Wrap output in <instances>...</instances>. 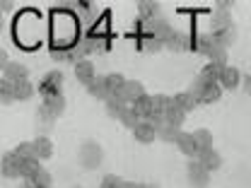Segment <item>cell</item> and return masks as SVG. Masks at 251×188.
<instances>
[{
    "mask_svg": "<svg viewBox=\"0 0 251 188\" xmlns=\"http://www.w3.org/2000/svg\"><path fill=\"white\" fill-rule=\"evenodd\" d=\"M239 85H242V72H239L237 68L227 65L225 72H222V77H220V87H222V90H237Z\"/></svg>",
    "mask_w": 251,
    "mask_h": 188,
    "instance_id": "14",
    "label": "cell"
},
{
    "mask_svg": "<svg viewBox=\"0 0 251 188\" xmlns=\"http://www.w3.org/2000/svg\"><path fill=\"white\" fill-rule=\"evenodd\" d=\"M121 188H138V184H130V181H126Z\"/></svg>",
    "mask_w": 251,
    "mask_h": 188,
    "instance_id": "43",
    "label": "cell"
},
{
    "mask_svg": "<svg viewBox=\"0 0 251 188\" xmlns=\"http://www.w3.org/2000/svg\"><path fill=\"white\" fill-rule=\"evenodd\" d=\"M186 116H188V114H184V111H181L174 101H172V106H169V109H167V114H164L167 123L174 125V128H181V125H184V121H186Z\"/></svg>",
    "mask_w": 251,
    "mask_h": 188,
    "instance_id": "26",
    "label": "cell"
},
{
    "mask_svg": "<svg viewBox=\"0 0 251 188\" xmlns=\"http://www.w3.org/2000/svg\"><path fill=\"white\" fill-rule=\"evenodd\" d=\"M169 106H172V96H164V94H155V96H152V109H155V114L164 116Z\"/></svg>",
    "mask_w": 251,
    "mask_h": 188,
    "instance_id": "35",
    "label": "cell"
},
{
    "mask_svg": "<svg viewBox=\"0 0 251 188\" xmlns=\"http://www.w3.org/2000/svg\"><path fill=\"white\" fill-rule=\"evenodd\" d=\"M44 109H46L53 118H58L63 114V109H65V96H63V94L61 96H46V99H44Z\"/></svg>",
    "mask_w": 251,
    "mask_h": 188,
    "instance_id": "24",
    "label": "cell"
},
{
    "mask_svg": "<svg viewBox=\"0 0 251 188\" xmlns=\"http://www.w3.org/2000/svg\"><path fill=\"white\" fill-rule=\"evenodd\" d=\"M116 96H119V99H124L128 106H133L140 96H145V85H143L140 80H128V82L124 85V90L116 94Z\"/></svg>",
    "mask_w": 251,
    "mask_h": 188,
    "instance_id": "6",
    "label": "cell"
},
{
    "mask_svg": "<svg viewBox=\"0 0 251 188\" xmlns=\"http://www.w3.org/2000/svg\"><path fill=\"white\" fill-rule=\"evenodd\" d=\"M186 176H188V184L193 188H205L210 186V171L198 162V159H191L186 166Z\"/></svg>",
    "mask_w": 251,
    "mask_h": 188,
    "instance_id": "3",
    "label": "cell"
},
{
    "mask_svg": "<svg viewBox=\"0 0 251 188\" xmlns=\"http://www.w3.org/2000/svg\"><path fill=\"white\" fill-rule=\"evenodd\" d=\"M138 12H140V17L143 20H148V22H152L159 17V2H138Z\"/></svg>",
    "mask_w": 251,
    "mask_h": 188,
    "instance_id": "29",
    "label": "cell"
},
{
    "mask_svg": "<svg viewBox=\"0 0 251 188\" xmlns=\"http://www.w3.org/2000/svg\"><path fill=\"white\" fill-rule=\"evenodd\" d=\"M119 121H121V125H124V128H130V130H135L138 125L143 123V121H140V116L133 111V106H128V109H126L124 114H121V118H119Z\"/></svg>",
    "mask_w": 251,
    "mask_h": 188,
    "instance_id": "32",
    "label": "cell"
},
{
    "mask_svg": "<svg viewBox=\"0 0 251 188\" xmlns=\"http://www.w3.org/2000/svg\"><path fill=\"white\" fill-rule=\"evenodd\" d=\"M210 27H213V34L225 31V29H234V24H232V15L227 12V7H218V10L213 12Z\"/></svg>",
    "mask_w": 251,
    "mask_h": 188,
    "instance_id": "9",
    "label": "cell"
},
{
    "mask_svg": "<svg viewBox=\"0 0 251 188\" xmlns=\"http://www.w3.org/2000/svg\"><path fill=\"white\" fill-rule=\"evenodd\" d=\"M0 171L5 179H22V162L15 152H7L2 155V162H0Z\"/></svg>",
    "mask_w": 251,
    "mask_h": 188,
    "instance_id": "5",
    "label": "cell"
},
{
    "mask_svg": "<svg viewBox=\"0 0 251 188\" xmlns=\"http://www.w3.org/2000/svg\"><path fill=\"white\" fill-rule=\"evenodd\" d=\"M244 92L251 96V75H247V77H244Z\"/></svg>",
    "mask_w": 251,
    "mask_h": 188,
    "instance_id": "41",
    "label": "cell"
},
{
    "mask_svg": "<svg viewBox=\"0 0 251 188\" xmlns=\"http://www.w3.org/2000/svg\"><path fill=\"white\" fill-rule=\"evenodd\" d=\"M61 90H63V75L58 70H49L44 77H41V82H39V87H36V92L41 94L44 99L46 96H61Z\"/></svg>",
    "mask_w": 251,
    "mask_h": 188,
    "instance_id": "2",
    "label": "cell"
},
{
    "mask_svg": "<svg viewBox=\"0 0 251 188\" xmlns=\"http://www.w3.org/2000/svg\"><path fill=\"white\" fill-rule=\"evenodd\" d=\"M2 72H5V80H10L12 85L29 80V68H27L25 63H20V61H12L5 70H2Z\"/></svg>",
    "mask_w": 251,
    "mask_h": 188,
    "instance_id": "7",
    "label": "cell"
},
{
    "mask_svg": "<svg viewBox=\"0 0 251 188\" xmlns=\"http://www.w3.org/2000/svg\"><path fill=\"white\" fill-rule=\"evenodd\" d=\"M193 159H198V162H201V164L210 171V174H213V171H218L220 166H222V157H220L215 150H201V152L193 157Z\"/></svg>",
    "mask_w": 251,
    "mask_h": 188,
    "instance_id": "11",
    "label": "cell"
},
{
    "mask_svg": "<svg viewBox=\"0 0 251 188\" xmlns=\"http://www.w3.org/2000/svg\"><path fill=\"white\" fill-rule=\"evenodd\" d=\"M138 188H157L155 184H138Z\"/></svg>",
    "mask_w": 251,
    "mask_h": 188,
    "instance_id": "42",
    "label": "cell"
},
{
    "mask_svg": "<svg viewBox=\"0 0 251 188\" xmlns=\"http://www.w3.org/2000/svg\"><path fill=\"white\" fill-rule=\"evenodd\" d=\"M133 111L140 116V121H148V118L155 114V109H152V96H148V94L140 96V99L133 104Z\"/></svg>",
    "mask_w": 251,
    "mask_h": 188,
    "instance_id": "22",
    "label": "cell"
},
{
    "mask_svg": "<svg viewBox=\"0 0 251 188\" xmlns=\"http://www.w3.org/2000/svg\"><path fill=\"white\" fill-rule=\"evenodd\" d=\"M188 90L196 94L198 104H215V101L220 99V94H222V87H220V85H210V82H205L201 75L191 82V87H188Z\"/></svg>",
    "mask_w": 251,
    "mask_h": 188,
    "instance_id": "1",
    "label": "cell"
},
{
    "mask_svg": "<svg viewBox=\"0 0 251 188\" xmlns=\"http://www.w3.org/2000/svg\"><path fill=\"white\" fill-rule=\"evenodd\" d=\"M75 80L80 82V85H85V87H90L94 80H97V72H94V65L90 61H80L75 65Z\"/></svg>",
    "mask_w": 251,
    "mask_h": 188,
    "instance_id": "8",
    "label": "cell"
},
{
    "mask_svg": "<svg viewBox=\"0 0 251 188\" xmlns=\"http://www.w3.org/2000/svg\"><path fill=\"white\" fill-rule=\"evenodd\" d=\"M73 188H80V186H73Z\"/></svg>",
    "mask_w": 251,
    "mask_h": 188,
    "instance_id": "44",
    "label": "cell"
},
{
    "mask_svg": "<svg viewBox=\"0 0 251 188\" xmlns=\"http://www.w3.org/2000/svg\"><path fill=\"white\" fill-rule=\"evenodd\" d=\"M148 27H150V34L157 36V39H162V41H167V39H169V34L174 31L164 17H157V20H152V22H148Z\"/></svg>",
    "mask_w": 251,
    "mask_h": 188,
    "instance_id": "20",
    "label": "cell"
},
{
    "mask_svg": "<svg viewBox=\"0 0 251 188\" xmlns=\"http://www.w3.org/2000/svg\"><path fill=\"white\" fill-rule=\"evenodd\" d=\"M126 109H128V104H126L124 99H119V96H111L109 101H106V116H111V118H121V114H124Z\"/></svg>",
    "mask_w": 251,
    "mask_h": 188,
    "instance_id": "27",
    "label": "cell"
},
{
    "mask_svg": "<svg viewBox=\"0 0 251 188\" xmlns=\"http://www.w3.org/2000/svg\"><path fill=\"white\" fill-rule=\"evenodd\" d=\"M213 36L218 39L220 46H225V48H227V46H229V44L234 41V36H237V34H234V29H225V31H218V34H213Z\"/></svg>",
    "mask_w": 251,
    "mask_h": 188,
    "instance_id": "39",
    "label": "cell"
},
{
    "mask_svg": "<svg viewBox=\"0 0 251 188\" xmlns=\"http://www.w3.org/2000/svg\"><path fill=\"white\" fill-rule=\"evenodd\" d=\"M164 46H167L169 51H174V53H184V51L188 48V36L184 34V31L174 29L172 34H169V39L164 41Z\"/></svg>",
    "mask_w": 251,
    "mask_h": 188,
    "instance_id": "15",
    "label": "cell"
},
{
    "mask_svg": "<svg viewBox=\"0 0 251 188\" xmlns=\"http://www.w3.org/2000/svg\"><path fill=\"white\" fill-rule=\"evenodd\" d=\"M126 181L121 176H116V174H106L104 179H101V186L99 188H121Z\"/></svg>",
    "mask_w": 251,
    "mask_h": 188,
    "instance_id": "38",
    "label": "cell"
},
{
    "mask_svg": "<svg viewBox=\"0 0 251 188\" xmlns=\"http://www.w3.org/2000/svg\"><path fill=\"white\" fill-rule=\"evenodd\" d=\"M172 101L184 111V114H191L196 106H198V99H196V94L191 92V90H184V92H176L172 96Z\"/></svg>",
    "mask_w": 251,
    "mask_h": 188,
    "instance_id": "12",
    "label": "cell"
},
{
    "mask_svg": "<svg viewBox=\"0 0 251 188\" xmlns=\"http://www.w3.org/2000/svg\"><path fill=\"white\" fill-rule=\"evenodd\" d=\"M106 82H109V90H111L114 96H116V94L124 90V85L128 82V80H126L124 75H119V72H109V75H106Z\"/></svg>",
    "mask_w": 251,
    "mask_h": 188,
    "instance_id": "36",
    "label": "cell"
},
{
    "mask_svg": "<svg viewBox=\"0 0 251 188\" xmlns=\"http://www.w3.org/2000/svg\"><path fill=\"white\" fill-rule=\"evenodd\" d=\"M34 94H36V87L31 85L29 80H25V82H17V85H15V99H17V101H29Z\"/></svg>",
    "mask_w": 251,
    "mask_h": 188,
    "instance_id": "28",
    "label": "cell"
},
{
    "mask_svg": "<svg viewBox=\"0 0 251 188\" xmlns=\"http://www.w3.org/2000/svg\"><path fill=\"white\" fill-rule=\"evenodd\" d=\"M101 157H104V152H101V147H99L94 140L85 142V145L80 147V164H82L85 169H97V166L101 164Z\"/></svg>",
    "mask_w": 251,
    "mask_h": 188,
    "instance_id": "4",
    "label": "cell"
},
{
    "mask_svg": "<svg viewBox=\"0 0 251 188\" xmlns=\"http://www.w3.org/2000/svg\"><path fill=\"white\" fill-rule=\"evenodd\" d=\"M222 72H225V65H218V63H208V65H203V70H201V77H203L205 82H210V85H220V77H222Z\"/></svg>",
    "mask_w": 251,
    "mask_h": 188,
    "instance_id": "21",
    "label": "cell"
},
{
    "mask_svg": "<svg viewBox=\"0 0 251 188\" xmlns=\"http://www.w3.org/2000/svg\"><path fill=\"white\" fill-rule=\"evenodd\" d=\"M7 65H10V63H7V53H5V51H0V68L5 70Z\"/></svg>",
    "mask_w": 251,
    "mask_h": 188,
    "instance_id": "40",
    "label": "cell"
},
{
    "mask_svg": "<svg viewBox=\"0 0 251 188\" xmlns=\"http://www.w3.org/2000/svg\"><path fill=\"white\" fill-rule=\"evenodd\" d=\"M87 41H90V46H92V53H104V51L109 48V39H106V36H101V34H92V36H87Z\"/></svg>",
    "mask_w": 251,
    "mask_h": 188,
    "instance_id": "34",
    "label": "cell"
},
{
    "mask_svg": "<svg viewBox=\"0 0 251 188\" xmlns=\"http://www.w3.org/2000/svg\"><path fill=\"white\" fill-rule=\"evenodd\" d=\"M181 128H174V125H162L159 130H157V140H162V142H172V145H176L179 142V138H181Z\"/></svg>",
    "mask_w": 251,
    "mask_h": 188,
    "instance_id": "23",
    "label": "cell"
},
{
    "mask_svg": "<svg viewBox=\"0 0 251 188\" xmlns=\"http://www.w3.org/2000/svg\"><path fill=\"white\" fill-rule=\"evenodd\" d=\"M20 162H22V159H20ZM41 169H44V166H41V162H39V159H25V162H22V181L34 179Z\"/></svg>",
    "mask_w": 251,
    "mask_h": 188,
    "instance_id": "30",
    "label": "cell"
},
{
    "mask_svg": "<svg viewBox=\"0 0 251 188\" xmlns=\"http://www.w3.org/2000/svg\"><path fill=\"white\" fill-rule=\"evenodd\" d=\"M218 39L213 36V34H201L198 39H196V48H198V53H205L208 58L215 53V48H218Z\"/></svg>",
    "mask_w": 251,
    "mask_h": 188,
    "instance_id": "17",
    "label": "cell"
},
{
    "mask_svg": "<svg viewBox=\"0 0 251 188\" xmlns=\"http://www.w3.org/2000/svg\"><path fill=\"white\" fill-rule=\"evenodd\" d=\"M87 92L92 94L94 99H99V101H104V104H106V101H109V99L114 96V92L109 90V82H106V75H104V77H97V80H94L92 85L87 87Z\"/></svg>",
    "mask_w": 251,
    "mask_h": 188,
    "instance_id": "10",
    "label": "cell"
},
{
    "mask_svg": "<svg viewBox=\"0 0 251 188\" xmlns=\"http://www.w3.org/2000/svg\"><path fill=\"white\" fill-rule=\"evenodd\" d=\"M133 135H135V140H138L140 145H150V142L157 140V128H152L148 121H143V123L133 130Z\"/></svg>",
    "mask_w": 251,
    "mask_h": 188,
    "instance_id": "16",
    "label": "cell"
},
{
    "mask_svg": "<svg viewBox=\"0 0 251 188\" xmlns=\"http://www.w3.org/2000/svg\"><path fill=\"white\" fill-rule=\"evenodd\" d=\"M176 147H179V152L186 157H196V152H198V147H196V140H193V135L191 133H181V138H179V142H176Z\"/></svg>",
    "mask_w": 251,
    "mask_h": 188,
    "instance_id": "25",
    "label": "cell"
},
{
    "mask_svg": "<svg viewBox=\"0 0 251 188\" xmlns=\"http://www.w3.org/2000/svg\"><path fill=\"white\" fill-rule=\"evenodd\" d=\"M143 48H145L148 53H157V51H162V48H164V41H162V39H157V36H152V34H148V36H145V41H143Z\"/></svg>",
    "mask_w": 251,
    "mask_h": 188,
    "instance_id": "37",
    "label": "cell"
},
{
    "mask_svg": "<svg viewBox=\"0 0 251 188\" xmlns=\"http://www.w3.org/2000/svg\"><path fill=\"white\" fill-rule=\"evenodd\" d=\"M191 135H193V140H196L198 152H201V150H213V133H210L208 128H196ZM198 152H196V155H198Z\"/></svg>",
    "mask_w": 251,
    "mask_h": 188,
    "instance_id": "19",
    "label": "cell"
},
{
    "mask_svg": "<svg viewBox=\"0 0 251 188\" xmlns=\"http://www.w3.org/2000/svg\"><path fill=\"white\" fill-rule=\"evenodd\" d=\"M20 188H53V176L46 171V169H41L34 179L29 181H22V186Z\"/></svg>",
    "mask_w": 251,
    "mask_h": 188,
    "instance_id": "18",
    "label": "cell"
},
{
    "mask_svg": "<svg viewBox=\"0 0 251 188\" xmlns=\"http://www.w3.org/2000/svg\"><path fill=\"white\" fill-rule=\"evenodd\" d=\"M31 142H34V150H36V159H39V162L53 157V142H51L49 135H39V138H34Z\"/></svg>",
    "mask_w": 251,
    "mask_h": 188,
    "instance_id": "13",
    "label": "cell"
},
{
    "mask_svg": "<svg viewBox=\"0 0 251 188\" xmlns=\"http://www.w3.org/2000/svg\"><path fill=\"white\" fill-rule=\"evenodd\" d=\"M12 152L20 157L22 162H25V159H36V150H34V142H27V140H25V142H20V145H17V147H15Z\"/></svg>",
    "mask_w": 251,
    "mask_h": 188,
    "instance_id": "33",
    "label": "cell"
},
{
    "mask_svg": "<svg viewBox=\"0 0 251 188\" xmlns=\"http://www.w3.org/2000/svg\"><path fill=\"white\" fill-rule=\"evenodd\" d=\"M0 101H2V106H10L12 101H17L15 99V85L10 80H5V77L0 82Z\"/></svg>",
    "mask_w": 251,
    "mask_h": 188,
    "instance_id": "31",
    "label": "cell"
}]
</instances>
